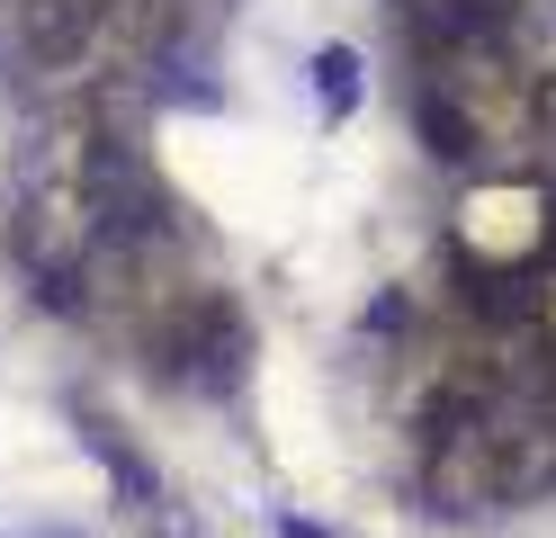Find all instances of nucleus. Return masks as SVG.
Returning <instances> with one entry per match:
<instances>
[{"label":"nucleus","mask_w":556,"mask_h":538,"mask_svg":"<svg viewBox=\"0 0 556 538\" xmlns=\"http://www.w3.org/2000/svg\"><path fill=\"white\" fill-rule=\"evenodd\" d=\"M126 0H18V54L37 72H81Z\"/></svg>","instance_id":"f257e3e1"},{"label":"nucleus","mask_w":556,"mask_h":538,"mask_svg":"<svg viewBox=\"0 0 556 538\" xmlns=\"http://www.w3.org/2000/svg\"><path fill=\"white\" fill-rule=\"evenodd\" d=\"M511 27H520V0H422V36L458 54H503Z\"/></svg>","instance_id":"f03ea898"},{"label":"nucleus","mask_w":556,"mask_h":538,"mask_svg":"<svg viewBox=\"0 0 556 538\" xmlns=\"http://www.w3.org/2000/svg\"><path fill=\"white\" fill-rule=\"evenodd\" d=\"M180 359H198V377H206V386H233L242 314H233L225 297H198V305H189V341H180Z\"/></svg>","instance_id":"7ed1b4c3"},{"label":"nucleus","mask_w":556,"mask_h":538,"mask_svg":"<svg viewBox=\"0 0 556 538\" xmlns=\"http://www.w3.org/2000/svg\"><path fill=\"white\" fill-rule=\"evenodd\" d=\"M422 135H431V153H440V162H476V117H467L448 90L422 99Z\"/></svg>","instance_id":"20e7f679"},{"label":"nucleus","mask_w":556,"mask_h":538,"mask_svg":"<svg viewBox=\"0 0 556 538\" xmlns=\"http://www.w3.org/2000/svg\"><path fill=\"white\" fill-rule=\"evenodd\" d=\"M530 126H539V143H556V72L530 82Z\"/></svg>","instance_id":"39448f33"},{"label":"nucleus","mask_w":556,"mask_h":538,"mask_svg":"<svg viewBox=\"0 0 556 538\" xmlns=\"http://www.w3.org/2000/svg\"><path fill=\"white\" fill-rule=\"evenodd\" d=\"M324 108H332V117H341V108H351V54H324Z\"/></svg>","instance_id":"423d86ee"},{"label":"nucleus","mask_w":556,"mask_h":538,"mask_svg":"<svg viewBox=\"0 0 556 538\" xmlns=\"http://www.w3.org/2000/svg\"><path fill=\"white\" fill-rule=\"evenodd\" d=\"M530 323H547V341H556V270L530 278Z\"/></svg>","instance_id":"0eeeda50"}]
</instances>
